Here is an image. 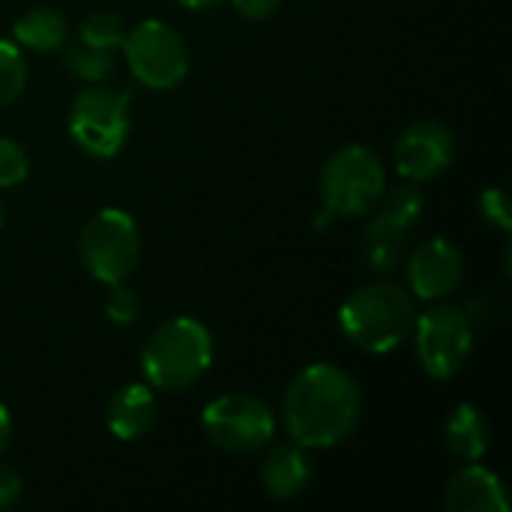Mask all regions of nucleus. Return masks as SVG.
<instances>
[{
	"label": "nucleus",
	"mask_w": 512,
	"mask_h": 512,
	"mask_svg": "<svg viewBox=\"0 0 512 512\" xmlns=\"http://www.w3.org/2000/svg\"><path fill=\"white\" fill-rule=\"evenodd\" d=\"M363 417V393L357 381L333 366H306L282 396V420L291 435L306 450H330L345 444Z\"/></svg>",
	"instance_id": "f257e3e1"
},
{
	"label": "nucleus",
	"mask_w": 512,
	"mask_h": 512,
	"mask_svg": "<svg viewBox=\"0 0 512 512\" xmlns=\"http://www.w3.org/2000/svg\"><path fill=\"white\" fill-rule=\"evenodd\" d=\"M414 321V297L396 282H369L357 288L339 309V327L345 339L366 354H390L405 345Z\"/></svg>",
	"instance_id": "f03ea898"
},
{
	"label": "nucleus",
	"mask_w": 512,
	"mask_h": 512,
	"mask_svg": "<svg viewBox=\"0 0 512 512\" xmlns=\"http://www.w3.org/2000/svg\"><path fill=\"white\" fill-rule=\"evenodd\" d=\"M213 366L210 330L189 318H168L159 324L141 348V372L153 390L180 393L195 387Z\"/></svg>",
	"instance_id": "7ed1b4c3"
},
{
	"label": "nucleus",
	"mask_w": 512,
	"mask_h": 512,
	"mask_svg": "<svg viewBox=\"0 0 512 512\" xmlns=\"http://www.w3.org/2000/svg\"><path fill=\"white\" fill-rule=\"evenodd\" d=\"M321 201H324V219L333 216L342 219H360L369 216L381 195L387 192V171L378 153L366 144H348L339 147L321 168Z\"/></svg>",
	"instance_id": "20e7f679"
},
{
	"label": "nucleus",
	"mask_w": 512,
	"mask_h": 512,
	"mask_svg": "<svg viewBox=\"0 0 512 512\" xmlns=\"http://www.w3.org/2000/svg\"><path fill=\"white\" fill-rule=\"evenodd\" d=\"M129 93L111 84H87L69 105V135L93 159H114L129 138Z\"/></svg>",
	"instance_id": "39448f33"
},
{
	"label": "nucleus",
	"mask_w": 512,
	"mask_h": 512,
	"mask_svg": "<svg viewBox=\"0 0 512 512\" xmlns=\"http://www.w3.org/2000/svg\"><path fill=\"white\" fill-rule=\"evenodd\" d=\"M78 255L84 270L99 285L126 282L141 258V234L135 219L126 210L105 207L96 210L78 237Z\"/></svg>",
	"instance_id": "423d86ee"
},
{
	"label": "nucleus",
	"mask_w": 512,
	"mask_h": 512,
	"mask_svg": "<svg viewBox=\"0 0 512 512\" xmlns=\"http://www.w3.org/2000/svg\"><path fill=\"white\" fill-rule=\"evenodd\" d=\"M417 342V360L423 372L435 381L456 378L474 351V324L471 315L459 306H447L444 300L426 309L411 330Z\"/></svg>",
	"instance_id": "0eeeda50"
},
{
	"label": "nucleus",
	"mask_w": 512,
	"mask_h": 512,
	"mask_svg": "<svg viewBox=\"0 0 512 512\" xmlns=\"http://www.w3.org/2000/svg\"><path fill=\"white\" fill-rule=\"evenodd\" d=\"M201 429L216 450L231 456H249L273 441L276 417L264 399L252 393H228L204 408Z\"/></svg>",
	"instance_id": "6e6552de"
},
{
	"label": "nucleus",
	"mask_w": 512,
	"mask_h": 512,
	"mask_svg": "<svg viewBox=\"0 0 512 512\" xmlns=\"http://www.w3.org/2000/svg\"><path fill=\"white\" fill-rule=\"evenodd\" d=\"M120 48L135 81L150 90H171L189 75V48L168 21L147 18L135 24Z\"/></svg>",
	"instance_id": "1a4fd4ad"
},
{
	"label": "nucleus",
	"mask_w": 512,
	"mask_h": 512,
	"mask_svg": "<svg viewBox=\"0 0 512 512\" xmlns=\"http://www.w3.org/2000/svg\"><path fill=\"white\" fill-rule=\"evenodd\" d=\"M423 213V195L417 183H399L390 192L381 195L378 201V216L372 219L366 231V261L375 270H390L396 267L414 222Z\"/></svg>",
	"instance_id": "9d476101"
},
{
	"label": "nucleus",
	"mask_w": 512,
	"mask_h": 512,
	"mask_svg": "<svg viewBox=\"0 0 512 512\" xmlns=\"http://www.w3.org/2000/svg\"><path fill=\"white\" fill-rule=\"evenodd\" d=\"M456 159V135L441 120H420L408 126L393 150V165L408 183H429L441 177Z\"/></svg>",
	"instance_id": "9b49d317"
},
{
	"label": "nucleus",
	"mask_w": 512,
	"mask_h": 512,
	"mask_svg": "<svg viewBox=\"0 0 512 512\" xmlns=\"http://www.w3.org/2000/svg\"><path fill=\"white\" fill-rule=\"evenodd\" d=\"M408 291L423 303L447 300L465 276V258L456 243L444 237H432L420 243L408 258Z\"/></svg>",
	"instance_id": "f8f14e48"
},
{
	"label": "nucleus",
	"mask_w": 512,
	"mask_h": 512,
	"mask_svg": "<svg viewBox=\"0 0 512 512\" xmlns=\"http://www.w3.org/2000/svg\"><path fill=\"white\" fill-rule=\"evenodd\" d=\"M444 504L450 512H507L510 501L498 474L483 465H465L453 474Z\"/></svg>",
	"instance_id": "ddd939ff"
},
{
	"label": "nucleus",
	"mask_w": 512,
	"mask_h": 512,
	"mask_svg": "<svg viewBox=\"0 0 512 512\" xmlns=\"http://www.w3.org/2000/svg\"><path fill=\"white\" fill-rule=\"evenodd\" d=\"M309 480H312V459L306 447L291 441V444H273L267 450L261 465V483L270 498L291 501L306 492Z\"/></svg>",
	"instance_id": "4468645a"
},
{
	"label": "nucleus",
	"mask_w": 512,
	"mask_h": 512,
	"mask_svg": "<svg viewBox=\"0 0 512 512\" xmlns=\"http://www.w3.org/2000/svg\"><path fill=\"white\" fill-rule=\"evenodd\" d=\"M108 429L120 441H141L156 426V396L153 387L144 384H126L120 387L105 411Z\"/></svg>",
	"instance_id": "2eb2a0df"
},
{
	"label": "nucleus",
	"mask_w": 512,
	"mask_h": 512,
	"mask_svg": "<svg viewBox=\"0 0 512 512\" xmlns=\"http://www.w3.org/2000/svg\"><path fill=\"white\" fill-rule=\"evenodd\" d=\"M447 450L462 462H480L492 444V429L477 405H456L444 426Z\"/></svg>",
	"instance_id": "dca6fc26"
},
{
	"label": "nucleus",
	"mask_w": 512,
	"mask_h": 512,
	"mask_svg": "<svg viewBox=\"0 0 512 512\" xmlns=\"http://www.w3.org/2000/svg\"><path fill=\"white\" fill-rule=\"evenodd\" d=\"M12 33H15L18 48L36 51V54H54V51H60L66 45L69 24L57 9L36 6V9H27L24 15H18Z\"/></svg>",
	"instance_id": "f3484780"
},
{
	"label": "nucleus",
	"mask_w": 512,
	"mask_h": 512,
	"mask_svg": "<svg viewBox=\"0 0 512 512\" xmlns=\"http://www.w3.org/2000/svg\"><path fill=\"white\" fill-rule=\"evenodd\" d=\"M27 60L21 54V48L9 39H0V108L12 105L24 87H27Z\"/></svg>",
	"instance_id": "a211bd4d"
},
{
	"label": "nucleus",
	"mask_w": 512,
	"mask_h": 512,
	"mask_svg": "<svg viewBox=\"0 0 512 512\" xmlns=\"http://www.w3.org/2000/svg\"><path fill=\"white\" fill-rule=\"evenodd\" d=\"M66 69L87 81V84H99L105 81L111 72H114V51H105V48H90V45H75L66 51Z\"/></svg>",
	"instance_id": "6ab92c4d"
},
{
	"label": "nucleus",
	"mask_w": 512,
	"mask_h": 512,
	"mask_svg": "<svg viewBox=\"0 0 512 512\" xmlns=\"http://www.w3.org/2000/svg\"><path fill=\"white\" fill-rule=\"evenodd\" d=\"M123 36H126V27H123V18L117 12L96 9L81 21V42L90 45V48L114 51V48L123 45Z\"/></svg>",
	"instance_id": "aec40b11"
},
{
	"label": "nucleus",
	"mask_w": 512,
	"mask_h": 512,
	"mask_svg": "<svg viewBox=\"0 0 512 512\" xmlns=\"http://www.w3.org/2000/svg\"><path fill=\"white\" fill-rule=\"evenodd\" d=\"M27 174H30L27 150L12 138H0V189L21 186L27 180Z\"/></svg>",
	"instance_id": "412c9836"
},
{
	"label": "nucleus",
	"mask_w": 512,
	"mask_h": 512,
	"mask_svg": "<svg viewBox=\"0 0 512 512\" xmlns=\"http://www.w3.org/2000/svg\"><path fill=\"white\" fill-rule=\"evenodd\" d=\"M138 297L135 291L126 285V282H117V285H108V297H105V315L117 324V327H129L138 321Z\"/></svg>",
	"instance_id": "4be33fe9"
},
{
	"label": "nucleus",
	"mask_w": 512,
	"mask_h": 512,
	"mask_svg": "<svg viewBox=\"0 0 512 512\" xmlns=\"http://www.w3.org/2000/svg\"><path fill=\"white\" fill-rule=\"evenodd\" d=\"M480 213L489 225H495L498 231H510L512 219H510V201L504 195V189H486L480 195Z\"/></svg>",
	"instance_id": "5701e85b"
},
{
	"label": "nucleus",
	"mask_w": 512,
	"mask_h": 512,
	"mask_svg": "<svg viewBox=\"0 0 512 512\" xmlns=\"http://www.w3.org/2000/svg\"><path fill=\"white\" fill-rule=\"evenodd\" d=\"M231 3L237 6L240 15H246L252 21H264V18L276 15L282 6V0H231Z\"/></svg>",
	"instance_id": "b1692460"
},
{
	"label": "nucleus",
	"mask_w": 512,
	"mask_h": 512,
	"mask_svg": "<svg viewBox=\"0 0 512 512\" xmlns=\"http://www.w3.org/2000/svg\"><path fill=\"white\" fill-rule=\"evenodd\" d=\"M18 498H21V477L12 468L0 465V510H9Z\"/></svg>",
	"instance_id": "393cba45"
},
{
	"label": "nucleus",
	"mask_w": 512,
	"mask_h": 512,
	"mask_svg": "<svg viewBox=\"0 0 512 512\" xmlns=\"http://www.w3.org/2000/svg\"><path fill=\"white\" fill-rule=\"evenodd\" d=\"M9 441H12V417H9V411L0 405V456L6 453Z\"/></svg>",
	"instance_id": "a878e982"
},
{
	"label": "nucleus",
	"mask_w": 512,
	"mask_h": 512,
	"mask_svg": "<svg viewBox=\"0 0 512 512\" xmlns=\"http://www.w3.org/2000/svg\"><path fill=\"white\" fill-rule=\"evenodd\" d=\"M180 6H186V9H213L216 3H222V0H177Z\"/></svg>",
	"instance_id": "bb28decb"
},
{
	"label": "nucleus",
	"mask_w": 512,
	"mask_h": 512,
	"mask_svg": "<svg viewBox=\"0 0 512 512\" xmlns=\"http://www.w3.org/2000/svg\"><path fill=\"white\" fill-rule=\"evenodd\" d=\"M3 222H6V204H3V198H0V228H3Z\"/></svg>",
	"instance_id": "cd10ccee"
}]
</instances>
